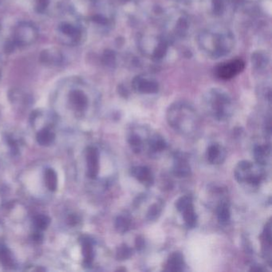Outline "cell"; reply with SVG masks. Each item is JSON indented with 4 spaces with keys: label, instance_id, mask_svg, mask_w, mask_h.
<instances>
[{
    "label": "cell",
    "instance_id": "1f68e13d",
    "mask_svg": "<svg viewBox=\"0 0 272 272\" xmlns=\"http://www.w3.org/2000/svg\"><path fill=\"white\" fill-rule=\"evenodd\" d=\"M132 255L131 248L126 244H122L117 249L116 257L118 260H126L130 258Z\"/></svg>",
    "mask_w": 272,
    "mask_h": 272
},
{
    "label": "cell",
    "instance_id": "f1b7e54d",
    "mask_svg": "<svg viewBox=\"0 0 272 272\" xmlns=\"http://www.w3.org/2000/svg\"><path fill=\"white\" fill-rule=\"evenodd\" d=\"M50 224V219L49 216L43 214H38L33 219V226L35 230L43 232L48 228Z\"/></svg>",
    "mask_w": 272,
    "mask_h": 272
},
{
    "label": "cell",
    "instance_id": "e0dca14e",
    "mask_svg": "<svg viewBox=\"0 0 272 272\" xmlns=\"http://www.w3.org/2000/svg\"><path fill=\"white\" fill-rule=\"evenodd\" d=\"M80 242L82 256H83V265L86 268H90L92 266L93 262H94V242L92 239L89 236L82 237Z\"/></svg>",
    "mask_w": 272,
    "mask_h": 272
},
{
    "label": "cell",
    "instance_id": "9a60e30c",
    "mask_svg": "<svg viewBox=\"0 0 272 272\" xmlns=\"http://www.w3.org/2000/svg\"><path fill=\"white\" fill-rule=\"evenodd\" d=\"M130 173L139 182L144 184V186H152L154 183V176L150 168L148 167L141 165L132 167L130 169Z\"/></svg>",
    "mask_w": 272,
    "mask_h": 272
},
{
    "label": "cell",
    "instance_id": "74e56055",
    "mask_svg": "<svg viewBox=\"0 0 272 272\" xmlns=\"http://www.w3.org/2000/svg\"><path fill=\"white\" fill-rule=\"evenodd\" d=\"M0 1H1V0H0Z\"/></svg>",
    "mask_w": 272,
    "mask_h": 272
},
{
    "label": "cell",
    "instance_id": "8992f818",
    "mask_svg": "<svg viewBox=\"0 0 272 272\" xmlns=\"http://www.w3.org/2000/svg\"><path fill=\"white\" fill-rule=\"evenodd\" d=\"M55 34L62 44L68 46L82 44L86 36L84 26L78 18H66L58 22Z\"/></svg>",
    "mask_w": 272,
    "mask_h": 272
},
{
    "label": "cell",
    "instance_id": "cb8c5ba5",
    "mask_svg": "<svg viewBox=\"0 0 272 272\" xmlns=\"http://www.w3.org/2000/svg\"><path fill=\"white\" fill-rule=\"evenodd\" d=\"M263 243H264V254L265 258L269 261H272V253H271V247H272V224L271 221L266 224L263 232Z\"/></svg>",
    "mask_w": 272,
    "mask_h": 272
},
{
    "label": "cell",
    "instance_id": "d6a6232c",
    "mask_svg": "<svg viewBox=\"0 0 272 272\" xmlns=\"http://www.w3.org/2000/svg\"><path fill=\"white\" fill-rule=\"evenodd\" d=\"M6 143L8 144V146L10 147V151H11L13 154H18V151H19V143H18V140H16L14 136L9 135V136H6Z\"/></svg>",
    "mask_w": 272,
    "mask_h": 272
},
{
    "label": "cell",
    "instance_id": "83f0119b",
    "mask_svg": "<svg viewBox=\"0 0 272 272\" xmlns=\"http://www.w3.org/2000/svg\"><path fill=\"white\" fill-rule=\"evenodd\" d=\"M131 227V220L127 215H120L115 220V228L118 232L125 233L128 232Z\"/></svg>",
    "mask_w": 272,
    "mask_h": 272
},
{
    "label": "cell",
    "instance_id": "836d02e7",
    "mask_svg": "<svg viewBox=\"0 0 272 272\" xmlns=\"http://www.w3.org/2000/svg\"><path fill=\"white\" fill-rule=\"evenodd\" d=\"M66 222L70 225V226H77L78 224L80 223V218L78 217V216L75 214H70V216L67 217Z\"/></svg>",
    "mask_w": 272,
    "mask_h": 272
},
{
    "label": "cell",
    "instance_id": "4316f807",
    "mask_svg": "<svg viewBox=\"0 0 272 272\" xmlns=\"http://www.w3.org/2000/svg\"><path fill=\"white\" fill-rule=\"evenodd\" d=\"M128 142L133 152L135 153H140L144 148V140L141 139L140 135L136 133H131L128 136Z\"/></svg>",
    "mask_w": 272,
    "mask_h": 272
},
{
    "label": "cell",
    "instance_id": "603a6c76",
    "mask_svg": "<svg viewBox=\"0 0 272 272\" xmlns=\"http://www.w3.org/2000/svg\"><path fill=\"white\" fill-rule=\"evenodd\" d=\"M271 146L269 144L257 145L254 148V156L257 164H267L270 160Z\"/></svg>",
    "mask_w": 272,
    "mask_h": 272
},
{
    "label": "cell",
    "instance_id": "8fae6325",
    "mask_svg": "<svg viewBox=\"0 0 272 272\" xmlns=\"http://www.w3.org/2000/svg\"><path fill=\"white\" fill-rule=\"evenodd\" d=\"M133 88L139 94H156L158 92L159 85L157 82L151 77L139 75L133 81Z\"/></svg>",
    "mask_w": 272,
    "mask_h": 272
},
{
    "label": "cell",
    "instance_id": "4dcf8cb0",
    "mask_svg": "<svg viewBox=\"0 0 272 272\" xmlns=\"http://www.w3.org/2000/svg\"><path fill=\"white\" fill-rule=\"evenodd\" d=\"M162 211V205L160 203L152 204L147 212V219L149 221H153L158 218Z\"/></svg>",
    "mask_w": 272,
    "mask_h": 272
},
{
    "label": "cell",
    "instance_id": "484cf974",
    "mask_svg": "<svg viewBox=\"0 0 272 272\" xmlns=\"http://www.w3.org/2000/svg\"><path fill=\"white\" fill-rule=\"evenodd\" d=\"M216 214L220 224H226L229 222L231 218L230 208L226 200H222L216 208Z\"/></svg>",
    "mask_w": 272,
    "mask_h": 272
},
{
    "label": "cell",
    "instance_id": "7c38bea8",
    "mask_svg": "<svg viewBox=\"0 0 272 272\" xmlns=\"http://www.w3.org/2000/svg\"><path fill=\"white\" fill-rule=\"evenodd\" d=\"M86 160L87 176L94 180L98 177L100 169V153L96 147L89 146L86 148Z\"/></svg>",
    "mask_w": 272,
    "mask_h": 272
},
{
    "label": "cell",
    "instance_id": "30bf717a",
    "mask_svg": "<svg viewBox=\"0 0 272 272\" xmlns=\"http://www.w3.org/2000/svg\"><path fill=\"white\" fill-rule=\"evenodd\" d=\"M244 66L245 64L244 61L240 58L228 61L217 66L216 70V76L222 80H229L242 72Z\"/></svg>",
    "mask_w": 272,
    "mask_h": 272
},
{
    "label": "cell",
    "instance_id": "5b68a950",
    "mask_svg": "<svg viewBox=\"0 0 272 272\" xmlns=\"http://www.w3.org/2000/svg\"><path fill=\"white\" fill-rule=\"evenodd\" d=\"M39 30L38 26L30 21H20L14 26L10 40L5 45V51L11 53L22 47L31 46L38 40Z\"/></svg>",
    "mask_w": 272,
    "mask_h": 272
},
{
    "label": "cell",
    "instance_id": "8d00e7d4",
    "mask_svg": "<svg viewBox=\"0 0 272 272\" xmlns=\"http://www.w3.org/2000/svg\"><path fill=\"white\" fill-rule=\"evenodd\" d=\"M1 77H2V73H1V68H0V80H1Z\"/></svg>",
    "mask_w": 272,
    "mask_h": 272
},
{
    "label": "cell",
    "instance_id": "7402d4cb",
    "mask_svg": "<svg viewBox=\"0 0 272 272\" xmlns=\"http://www.w3.org/2000/svg\"><path fill=\"white\" fill-rule=\"evenodd\" d=\"M55 140V134L50 127H44L36 134V140L42 146H49Z\"/></svg>",
    "mask_w": 272,
    "mask_h": 272
},
{
    "label": "cell",
    "instance_id": "5bb4252c",
    "mask_svg": "<svg viewBox=\"0 0 272 272\" xmlns=\"http://www.w3.org/2000/svg\"><path fill=\"white\" fill-rule=\"evenodd\" d=\"M191 167L188 159L182 152H177L174 156L172 173L178 178L188 177L191 175Z\"/></svg>",
    "mask_w": 272,
    "mask_h": 272
},
{
    "label": "cell",
    "instance_id": "d4e9b609",
    "mask_svg": "<svg viewBox=\"0 0 272 272\" xmlns=\"http://www.w3.org/2000/svg\"><path fill=\"white\" fill-rule=\"evenodd\" d=\"M44 181L46 188L50 192H55L58 188V176L54 168H47L44 171Z\"/></svg>",
    "mask_w": 272,
    "mask_h": 272
},
{
    "label": "cell",
    "instance_id": "4fadbf2b",
    "mask_svg": "<svg viewBox=\"0 0 272 272\" xmlns=\"http://www.w3.org/2000/svg\"><path fill=\"white\" fill-rule=\"evenodd\" d=\"M39 61L48 67H58L64 62V56L60 50L55 47H48L41 51Z\"/></svg>",
    "mask_w": 272,
    "mask_h": 272
},
{
    "label": "cell",
    "instance_id": "9c48e42d",
    "mask_svg": "<svg viewBox=\"0 0 272 272\" xmlns=\"http://www.w3.org/2000/svg\"><path fill=\"white\" fill-rule=\"evenodd\" d=\"M176 209L182 214L184 222L188 228H194L197 224V216L195 212L192 196L185 195L176 200Z\"/></svg>",
    "mask_w": 272,
    "mask_h": 272
},
{
    "label": "cell",
    "instance_id": "d590c367",
    "mask_svg": "<svg viewBox=\"0 0 272 272\" xmlns=\"http://www.w3.org/2000/svg\"><path fill=\"white\" fill-rule=\"evenodd\" d=\"M136 247L137 248V250L141 251L144 247V240L142 237H137L136 240Z\"/></svg>",
    "mask_w": 272,
    "mask_h": 272
},
{
    "label": "cell",
    "instance_id": "f546056e",
    "mask_svg": "<svg viewBox=\"0 0 272 272\" xmlns=\"http://www.w3.org/2000/svg\"><path fill=\"white\" fill-rule=\"evenodd\" d=\"M52 0H32L33 7L38 14H44L47 11Z\"/></svg>",
    "mask_w": 272,
    "mask_h": 272
},
{
    "label": "cell",
    "instance_id": "2e32d148",
    "mask_svg": "<svg viewBox=\"0 0 272 272\" xmlns=\"http://www.w3.org/2000/svg\"><path fill=\"white\" fill-rule=\"evenodd\" d=\"M206 157L212 164H220L226 158V150L220 144H212L207 148Z\"/></svg>",
    "mask_w": 272,
    "mask_h": 272
},
{
    "label": "cell",
    "instance_id": "ba28073f",
    "mask_svg": "<svg viewBox=\"0 0 272 272\" xmlns=\"http://www.w3.org/2000/svg\"><path fill=\"white\" fill-rule=\"evenodd\" d=\"M259 165H256L249 160L240 161L235 168V178L239 183L257 186L261 183L264 176V172Z\"/></svg>",
    "mask_w": 272,
    "mask_h": 272
},
{
    "label": "cell",
    "instance_id": "d6986e66",
    "mask_svg": "<svg viewBox=\"0 0 272 272\" xmlns=\"http://www.w3.org/2000/svg\"><path fill=\"white\" fill-rule=\"evenodd\" d=\"M9 98L13 104L27 106L32 102V98L27 93L19 89H13L9 92Z\"/></svg>",
    "mask_w": 272,
    "mask_h": 272
},
{
    "label": "cell",
    "instance_id": "44dd1931",
    "mask_svg": "<svg viewBox=\"0 0 272 272\" xmlns=\"http://www.w3.org/2000/svg\"><path fill=\"white\" fill-rule=\"evenodd\" d=\"M0 264L7 270L16 267L12 252L4 244H0Z\"/></svg>",
    "mask_w": 272,
    "mask_h": 272
},
{
    "label": "cell",
    "instance_id": "ffe728a7",
    "mask_svg": "<svg viewBox=\"0 0 272 272\" xmlns=\"http://www.w3.org/2000/svg\"><path fill=\"white\" fill-rule=\"evenodd\" d=\"M184 260L183 255L180 252H173L167 261L164 271L181 272L184 270Z\"/></svg>",
    "mask_w": 272,
    "mask_h": 272
},
{
    "label": "cell",
    "instance_id": "6da1fadb",
    "mask_svg": "<svg viewBox=\"0 0 272 272\" xmlns=\"http://www.w3.org/2000/svg\"><path fill=\"white\" fill-rule=\"evenodd\" d=\"M199 47L210 58H223L230 54L235 46L234 34L225 26L216 25L199 34Z\"/></svg>",
    "mask_w": 272,
    "mask_h": 272
},
{
    "label": "cell",
    "instance_id": "e575fe53",
    "mask_svg": "<svg viewBox=\"0 0 272 272\" xmlns=\"http://www.w3.org/2000/svg\"><path fill=\"white\" fill-rule=\"evenodd\" d=\"M31 240L34 243H38V244L42 242V240H43V235H42V232L37 230L34 231V233H32V236H31Z\"/></svg>",
    "mask_w": 272,
    "mask_h": 272
},
{
    "label": "cell",
    "instance_id": "52a82bcc",
    "mask_svg": "<svg viewBox=\"0 0 272 272\" xmlns=\"http://www.w3.org/2000/svg\"><path fill=\"white\" fill-rule=\"evenodd\" d=\"M140 50L152 59H161L168 51V38L161 34H144L139 40Z\"/></svg>",
    "mask_w": 272,
    "mask_h": 272
},
{
    "label": "cell",
    "instance_id": "7a4b0ae2",
    "mask_svg": "<svg viewBox=\"0 0 272 272\" xmlns=\"http://www.w3.org/2000/svg\"><path fill=\"white\" fill-rule=\"evenodd\" d=\"M166 117L169 126L182 136L190 137L198 134L200 117L190 103L183 101L174 102L168 107Z\"/></svg>",
    "mask_w": 272,
    "mask_h": 272
},
{
    "label": "cell",
    "instance_id": "ac0fdd59",
    "mask_svg": "<svg viewBox=\"0 0 272 272\" xmlns=\"http://www.w3.org/2000/svg\"><path fill=\"white\" fill-rule=\"evenodd\" d=\"M167 143L162 136L159 134H152L148 141V152L150 156H156L165 150Z\"/></svg>",
    "mask_w": 272,
    "mask_h": 272
},
{
    "label": "cell",
    "instance_id": "3957f363",
    "mask_svg": "<svg viewBox=\"0 0 272 272\" xmlns=\"http://www.w3.org/2000/svg\"><path fill=\"white\" fill-rule=\"evenodd\" d=\"M204 110L219 122L228 120L233 114V102L227 91L220 88H212L203 98Z\"/></svg>",
    "mask_w": 272,
    "mask_h": 272
},
{
    "label": "cell",
    "instance_id": "277c9868",
    "mask_svg": "<svg viewBox=\"0 0 272 272\" xmlns=\"http://www.w3.org/2000/svg\"><path fill=\"white\" fill-rule=\"evenodd\" d=\"M67 91V101L70 108L78 114L86 113L90 104V85L80 78H67L63 82Z\"/></svg>",
    "mask_w": 272,
    "mask_h": 272
}]
</instances>
